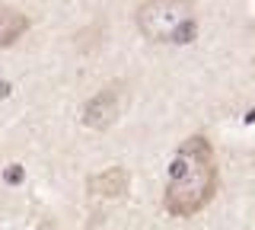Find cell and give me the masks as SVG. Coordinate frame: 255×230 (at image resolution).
I'll list each match as a JSON object with an SVG mask.
<instances>
[{"instance_id":"obj_1","label":"cell","mask_w":255,"mask_h":230,"mask_svg":"<svg viewBox=\"0 0 255 230\" xmlns=\"http://www.w3.org/2000/svg\"><path fill=\"white\" fill-rule=\"evenodd\" d=\"M214 192H217V157H214V147L204 134H191L179 144L169 163L163 205L172 218H195L201 208L211 205Z\"/></svg>"},{"instance_id":"obj_3","label":"cell","mask_w":255,"mask_h":230,"mask_svg":"<svg viewBox=\"0 0 255 230\" xmlns=\"http://www.w3.org/2000/svg\"><path fill=\"white\" fill-rule=\"evenodd\" d=\"M118 112H122V93L115 86H106L83 106V125L93 131H106L118 122Z\"/></svg>"},{"instance_id":"obj_6","label":"cell","mask_w":255,"mask_h":230,"mask_svg":"<svg viewBox=\"0 0 255 230\" xmlns=\"http://www.w3.org/2000/svg\"><path fill=\"white\" fill-rule=\"evenodd\" d=\"M6 182H22V166H10L6 170Z\"/></svg>"},{"instance_id":"obj_5","label":"cell","mask_w":255,"mask_h":230,"mask_svg":"<svg viewBox=\"0 0 255 230\" xmlns=\"http://www.w3.org/2000/svg\"><path fill=\"white\" fill-rule=\"evenodd\" d=\"M26 29H29L26 13H19V10H13V6L0 3V48L19 42V38L26 35Z\"/></svg>"},{"instance_id":"obj_2","label":"cell","mask_w":255,"mask_h":230,"mask_svg":"<svg viewBox=\"0 0 255 230\" xmlns=\"http://www.w3.org/2000/svg\"><path fill=\"white\" fill-rule=\"evenodd\" d=\"M140 35L150 42H172V45H188L198 35L195 22V6L191 0H147L137 10Z\"/></svg>"},{"instance_id":"obj_4","label":"cell","mask_w":255,"mask_h":230,"mask_svg":"<svg viewBox=\"0 0 255 230\" xmlns=\"http://www.w3.org/2000/svg\"><path fill=\"white\" fill-rule=\"evenodd\" d=\"M86 189H90L93 195H102V198H122L128 192V173L122 170V166H112V170L93 176L90 182H86Z\"/></svg>"},{"instance_id":"obj_7","label":"cell","mask_w":255,"mask_h":230,"mask_svg":"<svg viewBox=\"0 0 255 230\" xmlns=\"http://www.w3.org/2000/svg\"><path fill=\"white\" fill-rule=\"evenodd\" d=\"M10 90H13L10 83H3V80H0V99H6V96H10Z\"/></svg>"}]
</instances>
